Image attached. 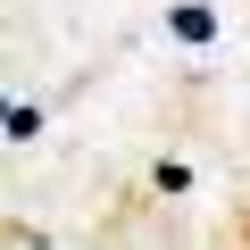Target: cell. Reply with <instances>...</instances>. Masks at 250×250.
<instances>
[{
	"instance_id": "6da1fadb",
	"label": "cell",
	"mask_w": 250,
	"mask_h": 250,
	"mask_svg": "<svg viewBox=\"0 0 250 250\" xmlns=\"http://www.w3.org/2000/svg\"><path fill=\"white\" fill-rule=\"evenodd\" d=\"M167 25H175V34H184V42H208V25H217V17H208V9H175V17H167Z\"/></svg>"
}]
</instances>
